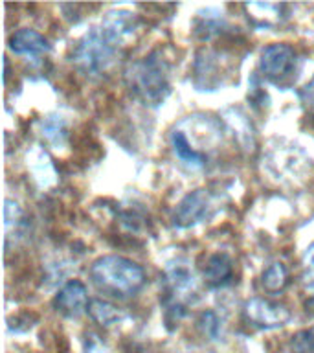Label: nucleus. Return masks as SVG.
<instances>
[{
	"label": "nucleus",
	"instance_id": "2eb2a0df",
	"mask_svg": "<svg viewBox=\"0 0 314 353\" xmlns=\"http://www.w3.org/2000/svg\"><path fill=\"white\" fill-rule=\"evenodd\" d=\"M289 353H314V325L292 335L289 342Z\"/></svg>",
	"mask_w": 314,
	"mask_h": 353
},
{
	"label": "nucleus",
	"instance_id": "f03ea898",
	"mask_svg": "<svg viewBox=\"0 0 314 353\" xmlns=\"http://www.w3.org/2000/svg\"><path fill=\"white\" fill-rule=\"evenodd\" d=\"M90 280L110 296H134L145 283V270L123 256H101L90 267Z\"/></svg>",
	"mask_w": 314,
	"mask_h": 353
},
{
	"label": "nucleus",
	"instance_id": "f8f14e48",
	"mask_svg": "<svg viewBox=\"0 0 314 353\" xmlns=\"http://www.w3.org/2000/svg\"><path fill=\"white\" fill-rule=\"evenodd\" d=\"M88 314L96 324L103 325V327H110V325L118 324L125 314L121 309H118L112 303L105 302V300H90L88 305Z\"/></svg>",
	"mask_w": 314,
	"mask_h": 353
},
{
	"label": "nucleus",
	"instance_id": "6e6552de",
	"mask_svg": "<svg viewBox=\"0 0 314 353\" xmlns=\"http://www.w3.org/2000/svg\"><path fill=\"white\" fill-rule=\"evenodd\" d=\"M88 305H90V300H88L87 287L79 280L66 281L54 298V307L61 314L70 316V319L88 311Z\"/></svg>",
	"mask_w": 314,
	"mask_h": 353
},
{
	"label": "nucleus",
	"instance_id": "f3484780",
	"mask_svg": "<svg viewBox=\"0 0 314 353\" xmlns=\"http://www.w3.org/2000/svg\"><path fill=\"white\" fill-rule=\"evenodd\" d=\"M198 330L202 331L204 336L217 339L219 335V316L213 311H206L198 316Z\"/></svg>",
	"mask_w": 314,
	"mask_h": 353
},
{
	"label": "nucleus",
	"instance_id": "39448f33",
	"mask_svg": "<svg viewBox=\"0 0 314 353\" xmlns=\"http://www.w3.org/2000/svg\"><path fill=\"white\" fill-rule=\"evenodd\" d=\"M259 68H261L266 79L274 83H281L283 79L291 76L294 68H296V52H294L291 44H269L261 52Z\"/></svg>",
	"mask_w": 314,
	"mask_h": 353
},
{
	"label": "nucleus",
	"instance_id": "a211bd4d",
	"mask_svg": "<svg viewBox=\"0 0 314 353\" xmlns=\"http://www.w3.org/2000/svg\"><path fill=\"white\" fill-rule=\"evenodd\" d=\"M303 269H305V278L314 285V243H311L303 254Z\"/></svg>",
	"mask_w": 314,
	"mask_h": 353
},
{
	"label": "nucleus",
	"instance_id": "0eeeda50",
	"mask_svg": "<svg viewBox=\"0 0 314 353\" xmlns=\"http://www.w3.org/2000/svg\"><path fill=\"white\" fill-rule=\"evenodd\" d=\"M242 314H244V320L248 324L261 327V330L281 327L291 319V313L285 305L270 302L264 298H250L242 307Z\"/></svg>",
	"mask_w": 314,
	"mask_h": 353
},
{
	"label": "nucleus",
	"instance_id": "4468645a",
	"mask_svg": "<svg viewBox=\"0 0 314 353\" xmlns=\"http://www.w3.org/2000/svg\"><path fill=\"white\" fill-rule=\"evenodd\" d=\"M43 134L52 145H63L66 138V121L63 120V116L52 114L43 121Z\"/></svg>",
	"mask_w": 314,
	"mask_h": 353
},
{
	"label": "nucleus",
	"instance_id": "f257e3e1",
	"mask_svg": "<svg viewBox=\"0 0 314 353\" xmlns=\"http://www.w3.org/2000/svg\"><path fill=\"white\" fill-rule=\"evenodd\" d=\"M169 72V61L165 59L160 50H153L151 54L127 68V87L142 105L158 107L171 92Z\"/></svg>",
	"mask_w": 314,
	"mask_h": 353
},
{
	"label": "nucleus",
	"instance_id": "6ab92c4d",
	"mask_svg": "<svg viewBox=\"0 0 314 353\" xmlns=\"http://www.w3.org/2000/svg\"><path fill=\"white\" fill-rule=\"evenodd\" d=\"M85 352L87 353H110V350L105 346L103 342L98 341V336H87V342H85Z\"/></svg>",
	"mask_w": 314,
	"mask_h": 353
},
{
	"label": "nucleus",
	"instance_id": "9b49d317",
	"mask_svg": "<svg viewBox=\"0 0 314 353\" xmlns=\"http://www.w3.org/2000/svg\"><path fill=\"white\" fill-rule=\"evenodd\" d=\"M171 148L184 164L193 165V168H202L206 164V154L193 148L186 134L178 129L171 132Z\"/></svg>",
	"mask_w": 314,
	"mask_h": 353
},
{
	"label": "nucleus",
	"instance_id": "ddd939ff",
	"mask_svg": "<svg viewBox=\"0 0 314 353\" xmlns=\"http://www.w3.org/2000/svg\"><path fill=\"white\" fill-rule=\"evenodd\" d=\"M289 283V270L283 263L275 261V263L269 265L266 269L263 270V276H261V285L266 292H280L283 291Z\"/></svg>",
	"mask_w": 314,
	"mask_h": 353
},
{
	"label": "nucleus",
	"instance_id": "aec40b11",
	"mask_svg": "<svg viewBox=\"0 0 314 353\" xmlns=\"http://www.w3.org/2000/svg\"><path fill=\"white\" fill-rule=\"evenodd\" d=\"M300 96H302L303 103H307L308 107H314V77L302 88Z\"/></svg>",
	"mask_w": 314,
	"mask_h": 353
},
{
	"label": "nucleus",
	"instance_id": "7ed1b4c3",
	"mask_svg": "<svg viewBox=\"0 0 314 353\" xmlns=\"http://www.w3.org/2000/svg\"><path fill=\"white\" fill-rule=\"evenodd\" d=\"M197 300L195 276L184 261H175L164 270V319L173 327L186 314L187 305Z\"/></svg>",
	"mask_w": 314,
	"mask_h": 353
},
{
	"label": "nucleus",
	"instance_id": "1a4fd4ad",
	"mask_svg": "<svg viewBox=\"0 0 314 353\" xmlns=\"http://www.w3.org/2000/svg\"><path fill=\"white\" fill-rule=\"evenodd\" d=\"M204 283L208 287H224L233 278V259L226 252L209 254L202 265Z\"/></svg>",
	"mask_w": 314,
	"mask_h": 353
},
{
	"label": "nucleus",
	"instance_id": "9d476101",
	"mask_svg": "<svg viewBox=\"0 0 314 353\" xmlns=\"http://www.w3.org/2000/svg\"><path fill=\"white\" fill-rule=\"evenodd\" d=\"M8 44H10V50L13 54L28 55V57H39L50 50L46 37L35 30H30V28H22V30L11 33Z\"/></svg>",
	"mask_w": 314,
	"mask_h": 353
},
{
	"label": "nucleus",
	"instance_id": "20e7f679",
	"mask_svg": "<svg viewBox=\"0 0 314 353\" xmlns=\"http://www.w3.org/2000/svg\"><path fill=\"white\" fill-rule=\"evenodd\" d=\"M118 43L101 24L90 28L74 46L72 61L85 74H99L112 63Z\"/></svg>",
	"mask_w": 314,
	"mask_h": 353
},
{
	"label": "nucleus",
	"instance_id": "412c9836",
	"mask_svg": "<svg viewBox=\"0 0 314 353\" xmlns=\"http://www.w3.org/2000/svg\"><path fill=\"white\" fill-rule=\"evenodd\" d=\"M305 307H307V313L314 314V292L307 298V302H305Z\"/></svg>",
	"mask_w": 314,
	"mask_h": 353
},
{
	"label": "nucleus",
	"instance_id": "423d86ee",
	"mask_svg": "<svg viewBox=\"0 0 314 353\" xmlns=\"http://www.w3.org/2000/svg\"><path fill=\"white\" fill-rule=\"evenodd\" d=\"M213 208V195L202 188L195 190V192L187 193L186 197L176 204L175 212H173V225L178 228H189V226L197 225L209 217Z\"/></svg>",
	"mask_w": 314,
	"mask_h": 353
},
{
	"label": "nucleus",
	"instance_id": "dca6fc26",
	"mask_svg": "<svg viewBox=\"0 0 314 353\" xmlns=\"http://www.w3.org/2000/svg\"><path fill=\"white\" fill-rule=\"evenodd\" d=\"M222 26H224V22H222L220 17H209L198 13L197 24H195V33H197L200 39H211L213 35L222 32V30H220Z\"/></svg>",
	"mask_w": 314,
	"mask_h": 353
}]
</instances>
